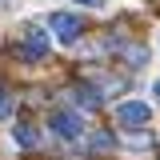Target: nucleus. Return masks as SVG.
Segmentation results:
<instances>
[{"mask_svg": "<svg viewBox=\"0 0 160 160\" xmlns=\"http://www.w3.org/2000/svg\"><path fill=\"white\" fill-rule=\"evenodd\" d=\"M12 116V96H8V88L0 84V120H8Z\"/></svg>", "mask_w": 160, "mask_h": 160, "instance_id": "7", "label": "nucleus"}, {"mask_svg": "<svg viewBox=\"0 0 160 160\" xmlns=\"http://www.w3.org/2000/svg\"><path fill=\"white\" fill-rule=\"evenodd\" d=\"M80 4H88V8H96V4H104V0H80Z\"/></svg>", "mask_w": 160, "mask_h": 160, "instance_id": "8", "label": "nucleus"}, {"mask_svg": "<svg viewBox=\"0 0 160 160\" xmlns=\"http://www.w3.org/2000/svg\"><path fill=\"white\" fill-rule=\"evenodd\" d=\"M152 92H156V96H160V80H156V88H152Z\"/></svg>", "mask_w": 160, "mask_h": 160, "instance_id": "9", "label": "nucleus"}, {"mask_svg": "<svg viewBox=\"0 0 160 160\" xmlns=\"http://www.w3.org/2000/svg\"><path fill=\"white\" fill-rule=\"evenodd\" d=\"M16 140L24 144V148H32V144H36V132H32V124H20V128H16Z\"/></svg>", "mask_w": 160, "mask_h": 160, "instance_id": "6", "label": "nucleus"}, {"mask_svg": "<svg viewBox=\"0 0 160 160\" xmlns=\"http://www.w3.org/2000/svg\"><path fill=\"white\" fill-rule=\"evenodd\" d=\"M20 52H24V60H44L48 56V36L40 32V28H24V44H20Z\"/></svg>", "mask_w": 160, "mask_h": 160, "instance_id": "2", "label": "nucleus"}, {"mask_svg": "<svg viewBox=\"0 0 160 160\" xmlns=\"http://www.w3.org/2000/svg\"><path fill=\"white\" fill-rule=\"evenodd\" d=\"M148 120H152V108L140 104V100H128V104L116 108V124L120 128H140V124H148Z\"/></svg>", "mask_w": 160, "mask_h": 160, "instance_id": "1", "label": "nucleus"}, {"mask_svg": "<svg viewBox=\"0 0 160 160\" xmlns=\"http://www.w3.org/2000/svg\"><path fill=\"white\" fill-rule=\"evenodd\" d=\"M52 32L72 44V40L84 32V24H80V16H72V12H52Z\"/></svg>", "mask_w": 160, "mask_h": 160, "instance_id": "3", "label": "nucleus"}, {"mask_svg": "<svg viewBox=\"0 0 160 160\" xmlns=\"http://www.w3.org/2000/svg\"><path fill=\"white\" fill-rule=\"evenodd\" d=\"M48 124L60 140H80V116H72V112H52Z\"/></svg>", "mask_w": 160, "mask_h": 160, "instance_id": "4", "label": "nucleus"}, {"mask_svg": "<svg viewBox=\"0 0 160 160\" xmlns=\"http://www.w3.org/2000/svg\"><path fill=\"white\" fill-rule=\"evenodd\" d=\"M76 104L88 108V112H96V108H100V92H96V88H76Z\"/></svg>", "mask_w": 160, "mask_h": 160, "instance_id": "5", "label": "nucleus"}]
</instances>
